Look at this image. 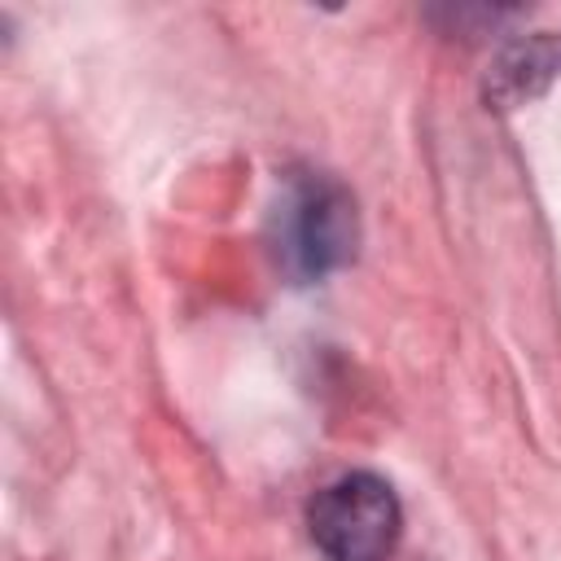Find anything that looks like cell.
<instances>
[{"mask_svg": "<svg viewBox=\"0 0 561 561\" xmlns=\"http://www.w3.org/2000/svg\"><path fill=\"white\" fill-rule=\"evenodd\" d=\"M355 197L320 171H294L276 206V254L294 280H320L355 259Z\"/></svg>", "mask_w": 561, "mask_h": 561, "instance_id": "1", "label": "cell"}, {"mask_svg": "<svg viewBox=\"0 0 561 561\" xmlns=\"http://www.w3.org/2000/svg\"><path fill=\"white\" fill-rule=\"evenodd\" d=\"M307 530L324 561H386L403 530L399 495L377 473H342L307 504Z\"/></svg>", "mask_w": 561, "mask_h": 561, "instance_id": "2", "label": "cell"}, {"mask_svg": "<svg viewBox=\"0 0 561 561\" xmlns=\"http://www.w3.org/2000/svg\"><path fill=\"white\" fill-rule=\"evenodd\" d=\"M552 79H561V35L539 31V35L508 44L495 57V66L486 75V96L500 105H522V101L539 96Z\"/></svg>", "mask_w": 561, "mask_h": 561, "instance_id": "3", "label": "cell"}]
</instances>
